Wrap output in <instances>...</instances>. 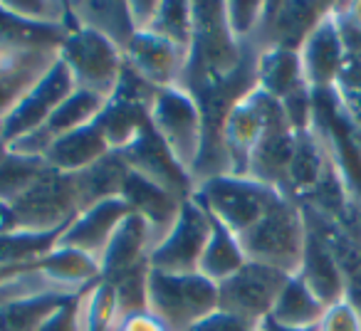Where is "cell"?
I'll use <instances>...</instances> for the list:
<instances>
[{
    "label": "cell",
    "instance_id": "1",
    "mask_svg": "<svg viewBox=\"0 0 361 331\" xmlns=\"http://www.w3.org/2000/svg\"><path fill=\"white\" fill-rule=\"evenodd\" d=\"M193 40L188 47V70L183 89L193 96L223 85L245 62L250 47L240 45L228 30L223 3L198 0L193 3Z\"/></svg>",
    "mask_w": 361,
    "mask_h": 331
},
{
    "label": "cell",
    "instance_id": "2",
    "mask_svg": "<svg viewBox=\"0 0 361 331\" xmlns=\"http://www.w3.org/2000/svg\"><path fill=\"white\" fill-rule=\"evenodd\" d=\"M307 218L297 201L280 196L272 208L240 237L250 262L275 267L285 275H297L307 245Z\"/></svg>",
    "mask_w": 361,
    "mask_h": 331
},
{
    "label": "cell",
    "instance_id": "3",
    "mask_svg": "<svg viewBox=\"0 0 361 331\" xmlns=\"http://www.w3.org/2000/svg\"><path fill=\"white\" fill-rule=\"evenodd\" d=\"M280 196V191L255 178L231 176V173L206 178L196 183L193 191V198L206 208L208 216L238 237L245 235Z\"/></svg>",
    "mask_w": 361,
    "mask_h": 331
},
{
    "label": "cell",
    "instance_id": "4",
    "mask_svg": "<svg viewBox=\"0 0 361 331\" xmlns=\"http://www.w3.org/2000/svg\"><path fill=\"white\" fill-rule=\"evenodd\" d=\"M149 311L169 331H188L218 311V285L201 272L173 275L149 270Z\"/></svg>",
    "mask_w": 361,
    "mask_h": 331
},
{
    "label": "cell",
    "instance_id": "5",
    "mask_svg": "<svg viewBox=\"0 0 361 331\" xmlns=\"http://www.w3.org/2000/svg\"><path fill=\"white\" fill-rule=\"evenodd\" d=\"M57 60L70 72L75 89L92 92L104 99L114 94L126 67L121 47L80 25H75L65 35Z\"/></svg>",
    "mask_w": 361,
    "mask_h": 331
},
{
    "label": "cell",
    "instance_id": "6",
    "mask_svg": "<svg viewBox=\"0 0 361 331\" xmlns=\"http://www.w3.org/2000/svg\"><path fill=\"white\" fill-rule=\"evenodd\" d=\"M11 230L18 232H57L65 230L80 213L75 178L47 166L42 176L13 203Z\"/></svg>",
    "mask_w": 361,
    "mask_h": 331
},
{
    "label": "cell",
    "instance_id": "7",
    "mask_svg": "<svg viewBox=\"0 0 361 331\" xmlns=\"http://www.w3.org/2000/svg\"><path fill=\"white\" fill-rule=\"evenodd\" d=\"M149 124L191 173L203 146V114L196 96L183 87L161 89L149 109Z\"/></svg>",
    "mask_w": 361,
    "mask_h": 331
},
{
    "label": "cell",
    "instance_id": "8",
    "mask_svg": "<svg viewBox=\"0 0 361 331\" xmlns=\"http://www.w3.org/2000/svg\"><path fill=\"white\" fill-rule=\"evenodd\" d=\"M213 218L196 201L188 198L180 206V213L171 230L154 245L149 257V267L159 272H173V275H188L198 272L201 257L211 240Z\"/></svg>",
    "mask_w": 361,
    "mask_h": 331
},
{
    "label": "cell",
    "instance_id": "9",
    "mask_svg": "<svg viewBox=\"0 0 361 331\" xmlns=\"http://www.w3.org/2000/svg\"><path fill=\"white\" fill-rule=\"evenodd\" d=\"M280 101L270 99L260 89H252L243 96L231 114L226 116L221 129V154H223V173L231 176H247L250 158L255 146L260 144L272 114Z\"/></svg>",
    "mask_w": 361,
    "mask_h": 331
},
{
    "label": "cell",
    "instance_id": "10",
    "mask_svg": "<svg viewBox=\"0 0 361 331\" xmlns=\"http://www.w3.org/2000/svg\"><path fill=\"white\" fill-rule=\"evenodd\" d=\"M287 280L290 275L285 272L247 260L235 275L218 285V309L250 324H262L270 319V311Z\"/></svg>",
    "mask_w": 361,
    "mask_h": 331
},
{
    "label": "cell",
    "instance_id": "11",
    "mask_svg": "<svg viewBox=\"0 0 361 331\" xmlns=\"http://www.w3.org/2000/svg\"><path fill=\"white\" fill-rule=\"evenodd\" d=\"M334 3H310V0H275L265 3L262 23L252 40V50L282 47L300 50L317 25L331 13Z\"/></svg>",
    "mask_w": 361,
    "mask_h": 331
},
{
    "label": "cell",
    "instance_id": "12",
    "mask_svg": "<svg viewBox=\"0 0 361 331\" xmlns=\"http://www.w3.org/2000/svg\"><path fill=\"white\" fill-rule=\"evenodd\" d=\"M75 92L70 72L65 70L60 60L40 77L35 87L27 92L20 99V104L3 119V144L11 146L16 141L30 136L32 131H37L47 119L52 116V111Z\"/></svg>",
    "mask_w": 361,
    "mask_h": 331
},
{
    "label": "cell",
    "instance_id": "13",
    "mask_svg": "<svg viewBox=\"0 0 361 331\" xmlns=\"http://www.w3.org/2000/svg\"><path fill=\"white\" fill-rule=\"evenodd\" d=\"M119 154L124 156L131 173H139L146 181L166 188L169 193L178 196L180 201H188L193 196V191H196L193 176L176 161V156L159 139V134L151 129V124L141 131L134 144H129Z\"/></svg>",
    "mask_w": 361,
    "mask_h": 331
},
{
    "label": "cell",
    "instance_id": "14",
    "mask_svg": "<svg viewBox=\"0 0 361 331\" xmlns=\"http://www.w3.org/2000/svg\"><path fill=\"white\" fill-rule=\"evenodd\" d=\"M124 62L156 89H173L183 87L186 80L188 50L154 32H134L129 45L124 47Z\"/></svg>",
    "mask_w": 361,
    "mask_h": 331
},
{
    "label": "cell",
    "instance_id": "15",
    "mask_svg": "<svg viewBox=\"0 0 361 331\" xmlns=\"http://www.w3.org/2000/svg\"><path fill=\"white\" fill-rule=\"evenodd\" d=\"M104 106H106L104 96L92 94V92L75 89L55 111H52V116L40 126V129L32 131V134L25 136V139L11 144L8 149L20 151V154H27V156H40L42 158L45 151L50 149L55 141L65 139L67 134L82 129V126L94 124L97 116L104 111Z\"/></svg>",
    "mask_w": 361,
    "mask_h": 331
},
{
    "label": "cell",
    "instance_id": "16",
    "mask_svg": "<svg viewBox=\"0 0 361 331\" xmlns=\"http://www.w3.org/2000/svg\"><path fill=\"white\" fill-rule=\"evenodd\" d=\"M300 62L305 72V82L314 94L331 92L339 80L341 65H344V37H341L339 20L331 13L312 30V35L300 47Z\"/></svg>",
    "mask_w": 361,
    "mask_h": 331
},
{
    "label": "cell",
    "instance_id": "17",
    "mask_svg": "<svg viewBox=\"0 0 361 331\" xmlns=\"http://www.w3.org/2000/svg\"><path fill=\"white\" fill-rule=\"evenodd\" d=\"M295 141H297V131L290 126L282 106H277L265 134H262L260 144L252 151L247 176L275 188V191H280L285 196L287 171H290L292 156H295Z\"/></svg>",
    "mask_w": 361,
    "mask_h": 331
},
{
    "label": "cell",
    "instance_id": "18",
    "mask_svg": "<svg viewBox=\"0 0 361 331\" xmlns=\"http://www.w3.org/2000/svg\"><path fill=\"white\" fill-rule=\"evenodd\" d=\"M126 216H129V208H126V203L121 198L97 203V206L85 208V211L77 213L75 220L62 230L60 242L87 252L94 260H102L111 235H114L116 227L121 225V220Z\"/></svg>",
    "mask_w": 361,
    "mask_h": 331
},
{
    "label": "cell",
    "instance_id": "19",
    "mask_svg": "<svg viewBox=\"0 0 361 331\" xmlns=\"http://www.w3.org/2000/svg\"><path fill=\"white\" fill-rule=\"evenodd\" d=\"M154 245V235H151V227L146 225V220L129 211V216L116 227V232L111 235L109 245H106L104 255L99 260L102 277L114 280V277L126 275V272L149 267Z\"/></svg>",
    "mask_w": 361,
    "mask_h": 331
},
{
    "label": "cell",
    "instance_id": "20",
    "mask_svg": "<svg viewBox=\"0 0 361 331\" xmlns=\"http://www.w3.org/2000/svg\"><path fill=\"white\" fill-rule=\"evenodd\" d=\"M32 270L47 282V287L72 296H80L94 282L104 280L99 260L77 250V247L62 245V242L52 252H47Z\"/></svg>",
    "mask_w": 361,
    "mask_h": 331
},
{
    "label": "cell",
    "instance_id": "21",
    "mask_svg": "<svg viewBox=\"0 0 361 331\" xmlns=\"http://www.w3.org/2000/svg\"><path fill=\"white\" fill-rule=\"evenodd\" d=\"M121 201L126 203V208L131 213L144 218L146 225L151 227L154 242H159L171 230V225H173L180 213V206H183V201L178 196L156 186V183L146 181L139 173H129L124 191H121Z\"/></svg>",
    "mask_w": 361,
    "mask_h": 331
},
{
    "label": "cell",
    "instance_id": "22",
    "mask_svg": "<svg viewBox=\"0 0 361 331\" xmlns=\"http://www.w3.org/2000/svg\"><path fill=\"white\" fill-rule=\"evenodd\" d=\"M331 166V156L326 149L324 139L317 131V126L305 131H297L295 156H292L290 171H287L285 196L292 201L302 203L326 176Z\"/></svg>",
    "mask_w": 361,
    "mask_h": 331
},
{
    "label": "cell",
    "instance_id": "23",
    "mask_svg": "<svg viewBox=\"0 0 361 331\" xmlns=\"http://www.w3.org/2000/svg\"><path fill=\"white\" fill-rule=\"evenodd\" d=\"M255 87L275 101H285L302 89H310L302 72L300 52L267 47L255 50Z\"/></svg>",
    "mask_w": 361,
    "mask_h": 331
},
{
    "label": "cell",
    "instance_id": "24",
    "mask_svg": "<svg viewBox=\"0 0 361 331\" xmlns=\"http://www.w3.org/2000/svg\"><path fill=\"white\" fill-rule=\"evenodd\" d=\"M109 144H106L104 134H102L99 124L82 126V129L67 134L65 139L55 141L50 149L45 151V163L50 168L67 176H75V173L87 171L90 166H94L99 158H104L109 154Z\"/></svg>",
    "mask_w": 361,
    "mask_h": 331
},
{
    "label": "cell",
    "instance_id": "25",
    "mask_svg": "<svg viewBox=\"0 0 361 331\" xmlns=\"http://www.w3.org/2000/svg\"><path fill=\"white\" fill-rule=\"evenodd\" d=\"M75 299L57 289H35L11 296L0 304V331H40L57 309Z\"/></svg>",
    "mask_w": 361,
    "mask_h": 331
},
{
    "label": "cell",
    "instance_id": "26",
    "mask_svg": "<svg viewBox=\"0 0 361 331\" xmlns=\"http://www.w3.org/2000/svg\"><path fill=\"white\" fill-rule=\"evenodd\" d=\"M129 173V166H126L124 156L119 151H109L104 158H99L94 166H90L87 171L75 173L72 178H75L77 198H80V211L97 206V203L121 198Z\"/></svg>",
    "mask_w": 361,
    "mask_h": 331
},
{
    "label": "cell",
    "instance_id": "27",
    "mask_svg": "<svg viewBox=\"0 0 361 331\" xmlns=\"http://www.w3.org/2000/svg\"><path fill=\"white\" fill-rule=\"evenodd\" d=\"M60 50H30L0 70V121L40 82V77L57 62Z\"/></svg>",
    "mask_w": 361,
    "mask_h": 331
},
{
    "label": "cell",
    "instance_id": "28",
    "mask_svg": "<svg viewBox=\"0 0 361 331\" xmlns=\"http://www.w3.org/2000/svg\"><path fill=\"white\" fill-rule=\"evenodd\" d=\"M297 277H300L326 306L344 299V289H346L344 272L336 265L331 252L319 242V237L312 235V232L307 235L305 255H302Z\"/></svg>",
    "mask_w": 361,
    "mask_h": 331
},
{
    "label": "cell",
    "instance_id": "29",
    "mask_svg": "<svg viewBox=\"0 0 361 331\" xmlns=\"http://www.w3.org/2000/svg\"><path fill=\"white\" fill-rule=\"evenodd\" d=\"M70 13L75 25L87 27V30L106 37L121 50L129 45V40L136 32L134 25H131L126 3H116V0L87 3V0H80V3H70Z\"/></svg>",
    "mask_w": 361,
    "mask_h": 331
},
{
    "label": "cell",
    "instance_id": "30",
    "mask_svg": "<svg viewBox=\"0 0 361 331\" xmlns=\"http://www.w3.org/2000/svg\"><path fill=\"white\" fill-rule=\"evenodd\" d=\"M326 311V304L300 280L292 275L282 287L275 306L270 311V321L285 329H317Z\"/></svg>",
    "mask_w": 361,
    "mask_h": 331
},
{
    "label": "cell",
    "instance_id": "31",
    "mask_svg": "<svg viewBox=\"0 0 361 331\" xmlns=\"http://www.w3.org/2000/svg\"><path fill=\"white\" fill-rule=\"evenodd\" d=\"M245 262H247V257L240 245V237L233 235L231 230H226V227L213 220L211 240H208L206 252H203V257H201L198 272H201L203 277H208L211 282H216V285H221L223 280L235 275Z\"/></svg>",
    "mask_w": 361,
    "mask_h": 331
},
{
    "label": "cell",
    "instance_id": "32",
    "mask_svg": "<svg viewBox=\"0 0 361 331\" xmlns=\"http://www.w3.org/2000/svg\"><path fill=\"white\" fill-rule=\"evenodd\" d=\"M97 124L111 151H124L149 126V111L126 104V101L106 99L104 111L97 116Z\"/></svg>",
    "mask_w": 361,
    "mask_h": 331
},
{
    "label": "cell",
    "instance_id": "33",
    "mask_svg": "<svg viewBox=\"0 0 361 331\" xmlns=\"http://www.w3.org/2000/svg\"><path fill=\"white\" fill-rule=\"evenodd\" d=\"M62 230L57 232H18L0 235V265L13 270H32L47 252L60 245Z\"/></svg>",
    "mask_w": 361,
    "mask_h": 331
},
{
    "label": "cell",
    "instance_id": "34",
    "mask_svg": "<svg viewBox=\"0 0 361 331\" xmlns=\"http://www.w3.org/2000/svg\"><path fill=\"white\" fill-rule=\"evenodd\" d=\"M47 168L45 158L27 156L6 146L0 156V206L11 208Z\"/></svg>",
    "mask_w": 361,
    "mask_h": 331
},
{
    "label": "cell",
    "instance_id": "35",
    "mask_svg": "<svg viewBox=\"0 0 361 331\" xmlns=\"http://www.w3.org/2000/svg\"><path fill=\"white\" fill-rule=\"evenodd\" d=\"M77 319L80 331H111L119 321L116 296L111 282L99 280L77 296Z\"/></svg>",
    "mask_w": 361,
    "mask_h": 331
},
{
    "label": "cell",
    "instance_id": "36",
    "mask_svg": "<svg viewBox=\"0 0 361 331\" xmlns=\"http://www.w3.org/2000/svg\"><path fill=\"white\" fill-rule=\"evenodd\" d=\"M193 25H196V18H193L191 0H159V11L146 32H154L188 50L193 40Z\"/></svg>",
    "mask_w": 361,
    "mask_h": 331
},
{
    "label": "cell",
    "instance_id": "37",
    "mask_svg": "<svg viewBox=\"0 0 361 331\" xmlns=\"http://www.w3.org/2000/svg\"><path fill=\"white\" fill-rule=\"evenodd\" d=\"M0 11H6L8 15L18 18L23 23H30V25L67 27V30L75 27L70 3H57V0H0Z\"/></svg>",
    "mask_w": 361,
    "mask_h": 331
},
{
    "label": "cell",
    "instance_id": "38",
    "mask_svg": "<svg viewBox=\"0 0 361 331\" xmlns=\"http://www.w3.org/2000/svg\"><path fill=\"white\" fill-rule=\"evenodd\" d=\"M149 270L151 267H144V270H134L114 277V280H106L111 282V289H114L119 319L136 314V311H149Z\"/></svg>",
    "mask_w": 361,
    "mask_h": 331
},
{
    "label": "cell",
    "instance_id": "39",
    "mask_svg": "<svg viewBox=\"0 0 361 331\" xmlns=\"http://www.w3.org/2000/svg\"><path fill=\"white\" fill-rule=\"evenodd\" d=\"M262 11H265V3H260V0H228V3H223L228 30L240 45H252L257 27L262 23Z\"/></svg>",
    "mask_w": 361,
    "mask_h": 331
},
{
    "label": "cell",
    "instance_id": "40",
    "mask_svg": "<svg viewBox=\"0 0 361 331\" xmlns=\"http://www.w3.org/2000/svg\"><path fill=\"white\" fill-rule=\"evenodd\" d=\"M159 92L161 89H156L154 85H149L146 80H141L136 72H131L129 67H124V75H121L119 85H116L114 94H111L109 99L126 101V104H134V106H139V109L149 111Z\"/></svg>",
    "mask_w": 361,
    "mask_h": 331
},
{
    "label": "cell",
    "instance_id": "41",
    "mask_svg": "<svg viewBox=\"0 0 361 331\" xmlns=\"http://www.w3.org/2000/svg\"><path fill=\"white\" fill-rule=\"evenodd\" d=\"M317 331H361V311L346 299H339L336 304L326 306Z\"/></svg>",
    "mask_w": 361,
    "mask_h": 331
},
{
    "label": "cell",
    "instance_id": "42",
    "mask_svg": "<svg viewBox=\"0 0 361 331\" xmlns=\"http://www.w3.org/2000/svg\"><path fill=\"white\" fill-rule=\"evenodd\" d=\"M188 331H260V324H250L240 316L226 314V311L218 309L203 321H198L196 326H191Z\"/></svg>",
    "mask_w": 361,
    "mask_h": 331
},
{
    "label": "cell",
    "instance_id": "43",
    "mask_svg": "<svg viewBox=\"0 0 361 331\" xmlns=\"http://www.w3.org/2000/svg\"><path fill=\"white\" fill-rule=\"evenodd\" d=\"M35 289H52V287H47V282L42 280L35 270H27V272H23V275L13 277L6 285H0V304L8 301L11 296H18V294H23V292H35Z\"/></svg>",
    "mask_w": 361,
    "mask_h": 331
},
{
    "label": "cell",
    "instance_id": "44",
    "mask_svg": "<svg viewBox=\"0 0 361 331\" xmlns=\"http://www.w3.org/2000/svg\"><path fill=\"white\" fill-rule=\"evenodd\" d=\"M114 331H169L166 324L151 311H136V314L121 316L116 321Z\"/></svg>",
    "mask_w": 361,
    "mask_h": 331
},
{
    "label": "cell",
    "instance_id": "45",
    "mask_svg": "<svg viewBox=\"0 0 361 331\" xmlns=\"http://www.w3.org/2000/svg\"><path fill=\"white\" fill-rule=\"evenodd\" d=\"M40 331H80V319H77V296L67 301L62 309H57L55 314L42 324Z\"/></svg>",
    "mask_w": 361,
    "mask_h": 331
},
{
    "label": "cell",
    "instance_id": "46",
    "mask_svg": "<svg viewBox=\"0 0 361 331\" xmlns=\"http://www.w3.org/2000/svg\"><path fill=\"white\" fill-rule=\"evenodd\" d=\"M126 8H129L134 30L146 32L151 27V23H154L156 11H159V0H131V3H126Z\"/></svg>",
    "mask_w": 361,
    "mask_h": 331
},
{
    "label": "cell",
    "instance_id": "47",
    "mask_svg": "<svg viewBox=\"0 0 361 331\" xmlns=\"http://www.w3.org/2000/svg\"><path fill=\"white\" fill-rule=\"evenodd\" d=\"M344 299L349 301L351 306L361 311V270L354 272V275L346 277V289H344Z\"/></svg>",
    "mask_w": 361,
    "mask_h": 331
},
{
    "label": "cell",
    "instance_id": "48",
    "mask_svg": "<svg viewBox=\"0 0 361 331\" xmlns=\"http://www.w3.org/2000/svg\"><path fill=\"white\" fill-rule=\"evenodd\" d=\"M11 232V211L6 206H0V235Z\"/></svg>",
    "mask_w": 361,
    "mask_h": 331
},
{
    "label": "cell",
    "instance_id": "49",
    "mask_svg": "<svg viewBox=\"0 0 361 331\" xmlns=\"http://www.w3.org/2000/svg\"><path fill=\"white\" fill-rule=\"evenodd\" d=\"M23 272H27V270H13V267L0 265V285H6V282H11L13 277L23 275Z\"/></svg>",
    "mask_w": 361,
    "mask_h": 331
},
{
    "label": "cell",
    "instance_id": "50",
    "mask_svg": "<svg viewBox=\"0 0 361 331\" xmlns=\"http://www.w3.org/2000/svg\"><path fill=\"white\" fill-rule=\"evenodd\" d=\"M260 331H317V329H285V326H277L275 321L265 319L260 324Z\"/></svg>",
    "mask_w": 361,
    "mask_h": 331
},
{
    "label": "cell",
    "instance_id": "51",
    "mask_svg": "<svg viewBox=\"0 0 361 331\" xmlns=\"http://www.w3.org/2000/svg\"><path fill=\"white\" fill-rule=\"evenodd\" d=\"M0 144H3V121H0Z\"/></svg>",
    "mask_w": 361,
    "mask_h": 331
},
{
    "label": "cell",
    "instance_id": "52",
    "mask_svg": "<svg viewBox=\"0 0 361 331\" xmlns=\"http://www.w3.org/2000/svg\"><path fill=\"white\" fill-rule=\"evenodd\" d=\"M3 151H6V144H0V156H3Z\"/></svg>",
    "mask_w": 361,
    "mask_h": 331
}]
</instances>
